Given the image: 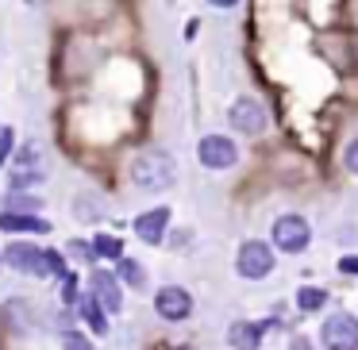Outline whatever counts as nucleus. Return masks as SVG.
<instances>
[{"mask_svg":"<svg viewBox=\"0 0 358 350\" xmlns=\"http://www.w3.org/2000/svg\"><path fill=\"white\" fill-rule=\"evenodd\" d=\"M343 166H347V170L358 177V139L347 143V150H343Z\"/></svg>","mask_w":358,"mask_h":350,"instance_id":"obj_22","label":"nucleus"},{"mask_svg":"<svg viewBox=\"0 0 358 350\" xmlns=\"http://www.w3.org/2000/svg\"><path fill=\"white\" fill-rule=\"evenodd\" d=\"M320 347L324 350H358V316L331 312L320 323Z\"/></svg>","mask_w":358,"mask_h":350,"instance_id":"obj_5","label":"nucleus"},{"mask_svg":"<svg viewBox=\"0 0 358 350\" xmlns=\"http://www.w3.org/2000/svg\"><path fill=\"white\" fill-rule=\"evenodd\" d=\"M78 273H66V277H62V300L66 304H78Z\"/></svg>","mask_w":358,"mask_h":350,"instance_id":"obj_21","label":"nucleus"},{"mask_svg":"<svg viewBox=\"0 0 358 350\" xmlns=\"http://www.w3.org/2000/svg\"><path fill=\"white\" fill-rule=\"evenodd\" d=\"M0 265H4V254H0Z\"/></svg>","mask_w":358,"mask_h":350,"instance_id":"obj_26","label":"nucleus"},{"mask_svg":"<svg viewBox=\"0 0 358 350\" xmlns=\"http://www.w3.org/2000/svg\"><path fill=\"white\" fill-rule=\"evenodd\" d=\"M127 177L135 189L143 193H166L178 181V162H173L166 150H139V154L127 162Z\"/></svg>","mask_w":358,"mask_h":350,"instance_id":"obj_2","label":"nucleus"},{"mask_svg":"<svg viewBox=\"0 0 358 350\" xmlns=\"http://www.w3.org/2000/svg\"><path fill=\"white\" fill-rule=\"evenodd\" d=\"M70 254H73V258H81V262H96L93 242H81V239H73V242H70Z\"/></svg>","mask_w":358,"mask_h":350,"instance_id":"obj_20","label":"nucleus"},{"mask_svg":"<svg viewBox=\"0 0 358 350\" xmlns=\"http://www.w3.org/2000/svg\"><path fill=\"white\" fill-rule=\"evenodd\" d=\"M12 154H16V135H12V127H0V166L8 162Z\"/></svg>","mask_w":358,"mask_h":350,"instance_id":"obj_19","label":"nucleus"},{"mask_svg":"<svg viewBox=\"0 0 358 350\" xmlns=\"http://www.w3.org/2000/svg\"><path fill=\"white\" fill-rule=\"evenodd\" d=\"M327 300H331L327 289H316V285H301V289H296V308H301V312H320Z\"/></svg>","mask_w":358,"mask_h":350,"instance_id":"obj_16","label":"nucleus"},{"mask_svg":"<svg viewBox=\"0 0 358 350\" xmlns=\"http://www.w3.org/2000/svg\"><path fill=\"white\" fill-rule=\"evenodd\" d=\"M273 265H278V250H273V242L262 239H247L235 254V273L243 281H266L273 273Z\"/></svg>","mask_w":358,"mask_h":350,"instance_id":"obj_3","label":"nucleus"},{"mask_svg":"<svg viewBox=\"0 0 358 350\" xmlns=\"http://www.w3.org/2000/svg\"><path fill=\"white\" fill-rule=\"evenodd\" d=\"M289 350H308V342H304V339H301V335H296V339H293V342H289Z\"/></svg>","mask_w":358,"mask_h":350,"instance_id":"obj_25","label":"nucleus"},{"mask_svg":"<svg viewBox=\"0 0 358 350\" xmlns=\"http://www.w3.org/2000/svg\"><path fill=\"white\" fill-rule=\"evenodd\" d=\"M170 219H173V212L158 204V208H147V212H139L131 227H135V235H139V239L147 242V247H162V239H166V227H170Z\"/></svg>","mask_w":358,"mask_h":350,"instance_id":"obj_10","label":"nucleus"},{"mask_svg":"<svg viewBox=\"0 0 358 350\" xmlns=\"http://www.w3.org/2000/svg\"><path fill=\"white\" fill-rule=\"evenodd\" d=\"M212 8H220V12H231V8H239L243 0H208Z\"/></svg>","mask_w":358,"mask_h":350,"instance_id":"obj_24","label":"nucleus"},{"mask_svg":"<svg viewBox=\"0 0 358 350\" xmlns=\"http://www.w3.org/2000/svg\"><path fill=\"white\" fill-rule=\"evenodd\" d=\"M43 181H47V170H20V166L12 170V189H20V193L43 185Z\"/></svg>","mask_w":358,"mask_h":350,"instance_id":"obj_17","label":"nucleus"},{"mask_svg":"<svg viewBox=\"0 0 358 350\" xmlns=\"http://www.w3.org/2000/svg\"><path fill=\"white\" fill-rule=\"evenodd\" d=\"M62 350H96L93 339H85L81 331H66L62 335Z\"/></svg>","mask_w":358,"mask_h":350,"instance_id":"obj_18","label":"nucleus"},{"mask_svg":"<svg viewBox=\"0 0 358 350\" xmlns=\"http://www.w3.org/2000/svg\"><path fill=\"white\" fill-rule=\"evenodd\" d=\"M270 242L273 250H281V254H304L312 242V227L304 216H296V212H285V216L273 219V231H270Z\"/></svg>","mask_w":358,"mask_h":350,"instance_id":"obj_4","label":"nucleus"},{"mask_svg":"<svg viewBox=\"0 0 358 350\" xmlns=\"http://www.w3.org/2000/svg\"><path fill=\"white\" fill-rule=\"evenodd\" d=\"M116 277L124 281V289H139V293L147 289V270H143L135 258H127V254L116 262Z\"/></svg>","mask_w":358,"mask_h":350,"instance_id":"obj_14","label":"nucleus"},{"mask_svg":"<svg viewBox=\"0 0 358 350\" xmlns=\"http://www.w3.org/2000/svg\"><path fill=\"white\" fill-rule=\"evenodd\" d=\"M155 312L166 323H181V319L193 316V293L181 289V285H162L155 293Z\"/></svg>","mask_w":358,"mask_h":350,"instance_id":"obj_8","label":"nucleus"},{"mask_svg":"<svg viewBox=\"0 0 358 350\" xmlns=\"http://www.w3.org/2000/svg\"><path fill=\"white\" fill-rule=\"evenodd\" d=\"M196 162H201L204 170H231V166L239 162V147H235V139H227V135H204V139L196 143Z\"/></svg>","mask_w":358,"mask_h":350,"instance_id":"obj_7","label":"nucleus"},{"mask_svg":"<svg viewBox=\"0 0 358 350\" xmlns=\"http://www.w3.org/2000/svg\"><path fill=\"white\" fill-rule=\"evenodd\" d=\"M227 124H231L239 135H247V139H258V135L270 127V116H266V108L255 101V96H235L231 108H227Z\"/></svg>","mask_w":358,"mask_h":350,"instance_id":"obj_6","label":"nucleus"},{"mask_svg":"<svg viewBox=\"0 0 358 350\" xmlns=\"http://www.w3.org/2000/svg\"><path fill=\"white\" fill-rule=\"evenodd\" d=\"M0 231L4 235H50V219L35 216V212L4 208L0 212Z\"/></svg>","mask_w":358,"mask_h":350,"instance_id":"obj_11","label":"nucleus"},{"mask_svg":"<svg viewBox=\"0 0 358 350\" xmlns=\"http://www.w3.org/2000/svg\"><path fill=\"white\" fill-rule=\"evenodd\" d=\"M93 250H96V262H120L124 258V239L101 231V235H93Z\"/></svg>","mask_w":358,"mask_h":350,"instance_id":"obj_15","label":"nucleus"},{"mask_svg":"<svg viewBox=\"0 0 358 350\" xmlns=\"http://www.w3.org/2000/svg\"><path fill=\"white\" fill-rule=\"evenodd\" d=\"M4 265L24 273V277H39V281H47V277L62 281L66 273H70L66 270V258L58 254V250H43L27 239H12L8 247H4Z\"/></svg>","mask_w":358,"mask_h":350,"instance_id":"obj_1","label":"nucleus"},{"mask_svg":"<svg viewBox=\"0 0 358 350\" xmlns=\"http://www.w3.org/2000/svg\"><path fill=\"white\" fill-rule=\"evenodd\" d=\"M89 293H93L96 300L104 304V312H108V316L124 312V281H120L116 273H108V270H93V273H89Z\"/></svg>","mask_w":358,"mask_h":350,"instance_id":"obj_9","label":"nucleus"},{"mask_svg":"<svg viewBox=\"0 0 358 350\" xmlns=\"http://www.w3.org/2000/svg\"><path fill=\"white\" fill-rule=\"evenodd\" d=\"M339 273H347V277H358V254H343V258H339Z\"/></svg>","mask_w":358,"mask_h":350,"instance_id":"obj_23","label":"nucleus"},{"mask_svg":"<svg viewBox=\"0 0 358 350\" xmlns=\"http://www.w3.org/2000/svg\"><path fill=\"white\" fill-rule=\"evenodd\" d=\"M262 335H266L262 323L235 319V323L227 327V347H231V350H258V347H262Z\"/></svg>","mask_w":358,"mask_h":350,"instance_id":"obj_12","label":"nucleus"},{"mask_svg":"<svg viewBox=\"0 0 358 350\" xmlns=\"http://www.w3.org/2000/svg\"><path fill=\"white\" fill-rule=\"evenodd\" d=\"M73 308H78L81 323H85V327H89V331H93V335H104V331H108V312H104V304L96 300L93 293H81Z\"/></svg>","mask_w":358,"mask_h":350,"instance_id":"obj_13","label":"nucleus"}]
</instances>
